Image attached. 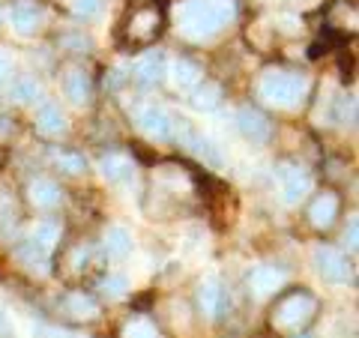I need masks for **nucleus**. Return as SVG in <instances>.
I'll return each instance as SVG.
<instances>
[{"label":"nucleus","mask_w":359,"mask_h":338,"mask_svg":"<svg viewBox=\"0 0 359 338\" xmlns=\"http://www.w3.org/2000/svg\"><path fill=\"white\" fill-rule=\"evenodd\" d=\"M233 15H237V4L233 0H186L177 9V25H180V33L189 39H210Z\"/></svg>","instance_id":"f257e3e1"},{"label":"nucleus","mask_w":359,"mask_h":338,"mask_svg":"<svg viewBox=\"0 0 359 338\" xmlns=\"http://www.w3.org/2000/svg\"><path fill=\"white\" fill-rule=\"evenodd\" d=\"M264 102L276 105V108H297L309 93V81L297 72H285V69H269L261 84H257Z\"/></svg>","instance_id":"f03ea898"},{"label":"nucleus","mask_w":359,"mask_h":338,"mask_svg":"<svg viewBox=\"0 0 359 338\" xmlns=\"http://www.w3.org/2000/svg\"><path fill=\"white\" fill-rule=\"evenodd\" d=\"M314 314V299L309 294H294L278 302V309L273 314L276 330H299L302 323H309Z\"/></svg>","instance_id":"7ed1b4c3"},{"label":"nucleus","mask_w":359,"mask_h":338,"mask_svg":"<svg viewBox=\"0 0 359 338\" xmlns=\"http://www.w3.org/2000/svg\"><path fill=\"white\" fill-rule=\"evenodd\" d=\"M162 30V13L156 6H138L126 21V39L135 45H150Z\"/></svg>","instance_id":"20e7f679"},{"label":"nucleus","mask_w":359,"mask_h":338,"mask_svg":"<svg viewBox=\"0 0 359 338\" xmlns=\"http://www.w3.org/2000/svg\"><path fill=\"white\" fill-rule=\"evenodd\" d=\"M276 180H278V189H282L285 204H299V201L309 195V189H311V177L297 165H278L276 168Z\"/></svg>","instance_id":"39448f33"},{"label":"nucleus","mask_w":359,"mask_h":338,"mask_svg":"<svg viewBox=\"0 0 359 338\" xmlns=\"http://www.w3.org/2000/svg\"><path fill=\"white\" fill-rule=\"evenodd\" d=\"M314 269L327 278V281H347L351 278V264H347V257L332 249V245H318L314 249Z\"/></svg>","instance_id":"423d86ee"},{"label":"nucleus","mask_w":359,"mask_h":338,"mask_svg":"<svg viewBox=\"0 0 359 338\" xmlns=\"http://www.w3.org/2000/svg\"><path fill=\"white\" fill-rule=\"evenodd\" d=\"M138 126L153 141H165L174 135V120L162 105H144L138 111Z\"/></svg>","instance_id":"0eeeda50"},{"label":"nucleus","mask_w":359,"mask_h":338,"mask_svg":"<svg viewBox=\"0 0 359 338\" xmlns=\"http://www.w3.org/2000/svg\"><path fill=\"white\" fill-rule=\"evenodd\" d=\"M165 75H168V63H165L162 51H147L138 63H135V81H141L144 87L159 84Z\"/></svg>","instance_id":"6e6552de"},{"label":"nucleus","mask_w":359,"mask_h":338,"mask_svg":"<svg viewBox=\"0 0 359 338\" xmlns=\"http://www.w3.org/2000/svg\"><path fill=\"white\" fill-rule=\"evenodd\" d=\"M198 302H201V311L207 318H219L222 309H224V290L219 285V278H204L201 281V290H198Z\"/></svg>","instance_id":"1a4fd4ad"},{"label":"nucleus","mask_w":359,"mask_h":338,"mask_svg":"<svg viewBox=\"0 0 359 338\" xmlns=\"http://www.w3.org/2000/svg\"><path fill=\"white\" fill-rule=\"evenodd\" d=\"M237 123H240V132L245 135V138H252L255 144H264V141L269 138V123H266V117L261 114V111H255V108H240Z\"/></svg>","instance_id":"9d476101"},{"label":"nucleus","mask_w":359,"mask_h":338,"mask_svg":"<svg viewBox=\"0 0 359 338\" xmlns=\"http://www.w3.org/2000/svg\"><path fill=\"white\" fill-rule=\"evenodd\" d=\"M282 281H285V276L278 273L276 266H255L249 276V288L255 290V297H269L282 288Z\"/></svg>","instance_id":"9b49d317"},{"label":"nucleus","mask_w":359,"mask_h":338,"mask_svg":"<svg viewBox=\"0 0 359 338\" xmlns=\"http://www.w3.org/2000/svg\"><path fill=\"white\" fill-rule=\"evenodd\" d=\"M9 21H13V27L18 33H33V30L39 27V21H42V9L33 4V0H21V4L13 6Z\"/></svg>","instance_id":"f8f14e48"},{"label":"nucleus","mask_w":359,"mask_h":338,"mask_svg":"<svg viewBox=\"0 0 359 338\" xmlns=\"http://www.w3.org/2000/svg\"><path fill=\"white\" fill-rule=\"evenodd\" d=\"M335 216H339V198L330 195V191H323L309 210V219H311L314 228H330L335 222Z\"/></svg>","instance_id":"ddd939ff"},{"label":"nucleus","mask_w":359,"mask_h":338,"mask_svg":"<svg viewBox=\"0 0 359 338\" xmlns=\"http://www.w3.org/2000/svg\"><path fill=\"white\" fill-rule=\"evenodd\" d=\"M99 171H102V177L108 180V183H120V180H129L135 174L132 168V159L123 153H108L102 162H99Z\"/></svg>","instance_id":"4468645a"},{"label":"nucleus","mask_w":359,"mask_h":338,"mask_svg":"<svg viewBox=\"0 0 359 338\" xmlns=\"http://www.w3.org/2000/svg\"><path fill=\"white\" fill-rule=\"evenodd\" d=\"M36 129L42 135H48V138H54V135H63L66 132V117H63V111L57 105H42L36 111Z\"/></svg>","instance_id":"2eb2a0df"},{"label":"nucleus","mask_w":359,"mask_h":338,"mask_svg":"<svg viewBox=\"0 0 359 338\" xmlns=\"http://www.w3.org/2000/svg\"><path fill=\"white\" fill-rule=\"evenodd\" d=\"M27 195H30V201L36 207H54V204H60V186L54 183V180H45V177L33 180L30 189H27Z\"/></svg>","instance_id":"dca6fc26"},{"label":"nucleus","mask_w":359,"mask_h":338,"mask_svg":"<svg viewBox=\"0 0 359 338\" xmlns=\"http://www.w3.org/2000/svg\"><path fill=\"white\" fill-rule=\"evenodd\" d=\"M132 252V234L126 228H120V224H114V228L105 231V255L108 257H126Z\"/></svg>","instance_id":"f3484780"},{"label":"nucleus","mask_w":359,"mask_h":338,"mask_svg":"<svg viewBox=\"0 0 359 338\" xmlns=\"http://www.w3.org/2000/svg\"><path fill=\"white\" fill-rule=\"evenodd\" d=\"M60 240V224L57 222H51V219H42L33 224V231H30V243H36L42 245L45 252H51L54 249V243Z\"/></svg>","instance_id":"a211bd4d"},{"label":"nucleus","mask_w":359,"mask_h":338,"mask_svg":"<svg viewBox=\"0 0 359 338\" xmlns=\"http://www.w3.org/2000/svg\"><path fill=\"white\" fill-rule=\"evenodd\" d=\"M66 96H69L75 105H84L90 99V81H87V75L81 69H72L69 75H66Z\"/></svg>","instance_id":"6ab92c4d"},{"label":"nucleus","mask_w":359,"mask_h":338,"mask_svg":"<svg viewBox=\"0 0 359 338\" xmlns=\"http://www.w3.org/2000/svg\"><path fill=\"white\" fill-rule=\"evenodd\" d=\"M18 257L25 261V266H27V269H33V273H36V269H39L42 276L48 273V252H45L42 245H36V243L21 245V249H18Z\"/></svg>","instance_id":"aec40b11"},{"label":"nucleus","mask_w":359,"mask_h":338,"mask_svg":"<svg viewBox=\"0 0 359 338\" xmlns=\"http://www.w3.org/2000/svg\"><path fill=\"white\" fill-rule=\"evenodd\" d=\"M198 78H201V69H198L195 63H189V60H177V63H174V69H171V81H174V87H180V90L195 87V84H198Z\"/></svg>","instance_id":"412c9836"},{"label":"nucleus","mask_w":359,"mask_h":338,"mask_svg":"<svg viewBox=\"0 0 359 338\" xmlns=\"http://www.w3.org/2000/svg\"><path fill=\"white\" fill-rule=\"evenodd\" d=\"M66 309H69V314H75V318H96V299L87 297V294H69L66 297Z\"/></svg>","instance_id":"4be33fe9"},{"label":"nucleus","mask_w":359,"mask_h":338,"mask_svg":"<svg viewBox=\"0 0 359 338\" xmlns=\"http://www.w3.org/2000/svg\"><path fill=\"white\" fill-rule=\"evenodd\" d=\"M219 99H222L219 84H204V87H198L195 93H192V105L198 111H212V108L219 105Z\"/></svg>","instance_id":"5701e85b"},{"label":"nucleus","mask_w":359,"mask_h":338,"mask_svg":"<svg viewBox=\"0 0 359 338\" xmlns=\"http://www.w3.org/2000/svg\"><path fill=\"white\" fill-rule=\"evenodd\" d=\"M123 338H162V335H159V330H156L147 318H135V320L126 323Z\"/></svg>","instance_id":"b1692460"},{"label":"nucleus","mask_w":359,"mask_h":338,"mask_svg":"<svg viewBox=\"0 0 359 338\" xmlns=\"http://www.w3.org/2000/svg\"><path fill=\"white\" fill-rule=\"evenodd\" d=\"M54 162H57L66 174H81L84 171V159L81 156H75V153H57L54 156Z\"/></svg>","instance_id":"393cba45"},{"label":"nucleus","mask_w":359,"mask_h":338,"mask_svg":"<svg viewBox=\"0 0 359 338\" xmlns=\"http://www.w3.org/2000/svg\"><path fill=\"white\" fill-rule=\"evenodd\" d=\"M126 288H129V281L123 276H108L102 281V294L105 297H123V294H126Z\"/></svg>","instance_id":"a878e982"},{"label":"nucleus","mask_w":359,"mask_h":338,"mask_svg":"<svg viewBox=\"0 0 359 338\" xmlns=\"http://www.w3.org/2000/svg\"><path fill=\"white\" fill-rule=\"evenodd\" d=\"M15 96H18V102H30V99H36V96H39L36 81H30V78H25V81H18Z\"/></svg>","instance_id":"bb28decb"},{"label":"nucleus","mask_w":359,"mask_h":338,"mask_svg":"<svg viewBox=\"0 0 359 338\" xmlns=\"http://www.w3.org/2000/svg\"><path fill=\"white\" fill-rule=\"evenodd\" d=\"M72 9H75L78 15H84V18H93V15H99L102 4H99V0H75Z\"/></svg>","instance_id":"cd10ccee"},{"label":"nucleus","mask_w":359,"mask_h":338,"mask_svg":"<svg viewBox=\"0 0 359 338\" xmlns=\"http://www.w3.org/2000/svg\"><path fill=\"white\" fill-rule=\"evenodd\" d=\"M356 236H359V231H356V219H351V228L344 231V240H347V245H351V249H356Z\"/></svg>","instance_id":"c85d7f7f"},{"label":"nucleus","mask_w":359,"mask_h":338,"mask_svg":"<svg viewBox=\"0 0 359 338\" xmlns=\"http://www.w3.org/2000/svg\"><path fill=\"white\" fill-rule=\"evenodd\" d=\"M6 75H9V60L4 58V54H0V81H4Z\"/></svg>","instance_id":"c756f323"},{"label":"nucleus","mask_w":359,"mask_h":338,"mask_svg":"<svg viewBox=\"0 0 359 338\" xmlns=\"http://www.w3.org/2000/svg\"><path fill=\"white\" fill-rule=\"evenodd\" d=\"M4 326H6V314L0 311V330H4Z\"/></svg>","instance_id":"7c9ffc66"}]
</instances>
